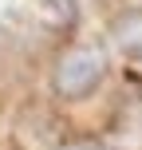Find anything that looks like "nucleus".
<instances>
[{
    "label": "nucleus",
    "mask_w": 142,
    "mask_h": 150,
    "mask_svg": "<svg viewBox=\"0 0 142 150\" xmlns=\"http://www.w3.org/2000/svg\"><path fill=\"white\" fill-rule=\"evenodd\" d=\"M103 71H107V55L99 47H79V52L63 55L59 67H55V95L63 99H87L91 91L103 83Z\"/></svg>",
    "instance_id": "obj_1"
},
{
    "label": "nucleus",
    "mask_w": 142,
    "mask_h": 150,
    "mask_svg": "<svg viewBox=\"0 0 142 150\" xmlns=\"http://www.w3.org/2000/svg\"><path fill=\"white\" fill-rule=\"evenodd\" d=\"M67 150H107V146H99V142H75V146H67Z\"/></svg>",
    "instance_id": "obj_2"
}]
</instances>
